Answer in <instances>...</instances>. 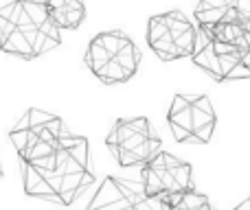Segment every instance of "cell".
Segmentation results:
<instances>
[{"mask_svg": "<svg viewBox=\"0 0 250 210\" xmlns=\"http://www.w3.org/2000/svg\"><path fill=\"white\" fill-rule=\"evenodd\" d=\"M158 206L160 208H169V210H208L211 208V202L204 193H198V191L191 186V189H180L173 191V193H165L158 195Z\"/></svg>", "mask_w": 250, "mask_h": 210, "instance_id": "13", "label": "cell"}, {"mask_svg": "<svg viewBox=\"0 0 250 210\" xmlns=\"http://www.w3.org/2000/svg\"><path fill=\"white\" fill-rule=\"evenodd\" d=\"M46 9L51 20L60 29H79L86 18V4L83 0H46Z\"/></svg>", "mask_w": 250, "mask_h": 210, "instance_id": "12", "label": "cell"}, {"mask_svg": "<svg viewBox=\"0 0 250 210\" xmlns=\"http://www.w3.org/2000/svg\"><path fill=\"white\" fill-rule=\"evenodd\" d=\"M237 208H239V210H244V208H250V199H246V202H242V204H237Z\"/></svg>", "mask_w": 250, "mask_h": 210, "instance_id": "14", "label": "cell"}, {"mask_svg": "<svg viewBox=\"0 0 250 210\" xmlns=\"http://www.w3.org/2000/svg\"><path fill=\"white\" fill-rule=\"evenodd\" d=\"M198 33L217 39V42H226V44H233V46L250 51V20L248 22H217V24L200 26Z\"/></svg>", "mask_w": 250, "mask_h": 210, "instance_id": "11", "label": "cell"}, {"mask_svg": "<svg viewBox=\"0 0 250 210\" xmlns=\"http://www.w3.org/2000/svg\"><path fill=\"white\" fill-rule=\"evenodd\" d=\"M64 134L66 127L60 116L38 110V107H29L22 114V118L13 125L9 138L18 149L22 162H31L35 158H44V155L53 153Z\"/></svg>", "mask_w": 250, "mask_h": 210, "instance_id": "4", "label": "cell"}, {"mask_svg": "<svg viewBox=\"0 0 250 210\" xmlns=\"http://www.w3.org/2000/svg\"><path fill=\"white\" fill-rule=\"evenodd\" d=\"M147 44L163 61L191 57L198 46V29L182 11H167L149 18Z\"/></svg>", "mask_w": 250, "mask_h": 210, "instance_id": "6", "label": "cell"}, {"mask_svg": "<svg viewBox=\"0 0 250 210\" xmlns=\"http://www.w3.org/2000/svg\"><path fill=\"white\" fill-rule=\"evenodd\" d=\"M105 145H108L112 158L119 162V167L123 169L145 164L151 155L163 149L158 132L145 116L119 118L110 129Z\"/></svg>", "mask_w": 250, "mask_h": 210, "instance_id": "5", "label": "cell"}, {"mask_svg": "<svg viewBox=\"0 0 250 210\" xmlns=\"http://www.w3.org/2000/svg\"><path fill=\"white\" fill-rule=\"evenodd\" d=\"M22 182L29 197L70 206L83 189L95 184L88 158V138L66 132L48 169H33L31 164L22 162Z\"/></svg>", "mask_w": 250, "mask_h": 210, "instance_id": "1", "label": "cell"}, {"mask_svg": "<svg viewBox=\"0 0 250 210\" xmlns=\"http://www.w3.org/2000/svg\"><path fill=\"white\" fill-rule=\"evenodd\" d=\"M86 66L105 86L127 83L141 66V51L123 31H104L88 44Z\"/></svg>", "mask_w": 250, "mask_h": 210, "instance_id": "2", "label": "cell"}, {"mask_svg": "<svg viewBox=\"0 0 250 210\" xmlns=\"http://www.w3.org/2000/svg\"><path fill=\"white\" fill-rule=\"evenodd\" d=\"M167 123L173 140L182 145H208L217 114L207 95H176L169 105Z\"/></svg>", "mask_w": 250, "mask_h": 210, "instance_id": "3", "label": "cell"}, {"mask_svg": "<svg viewBox=\"0 0 250 210\" xmlns=\"http://www.w3.org/2000/svg\"><path fill=\"white\" fill-rule=\"evenodd\" d=\"M193 16L200 26L217 22H248L250 0H200Z\"/></svg>", "mask_w": 250, "mask_h": 210, "instance_id": "10", "label": "cell"}, {"mask_svg": "<svg viewBox=\"0 0 250 210\" xmlns=\"http://www.w3.org/2000/svg\"><path fill=\"white\" fill-rule=\"evenodd\" d=\"M191 57H193V64L215 81L250 79V51L246 48L217 42V39L198 33V46Z\"/></svg>", "mask_w": 250, "mask_h": 210, "instance_id": "7", "label": "cell"}, {"mask_svg": "<svg viewBox=\"0 0 250 210\" xmlns=\"http://www.w3.org/2000/svg\"><path fill=\"white\" fill-rule=\"evenodd\" d=\"M141 182H143L145 197L156 199L158 195H165V193L191 189L193 186V171H191L189 162L160 149L158 153H154L143 164Z\"/></svg>", "mask_w": 250, "mask_h": 210, "instance_id": "8", "label": "cell"}, {"mask_svg": "<svg viewBox=\"0 0 250 210\" xmlns=\"http://www.w3.org/2000/svg\"><path fill=\"white\" fill-rule=\"evenodd\" d=\"M145 193H143V182L123 180V177L108 175L101 182L99 191L95 193L90 202L92 210H125V208H138L145 204Z\"/></svg>", "mask_w": 250, "mask_h": 210, "instance_id": "9", "label": "cell"}]
</instances>
